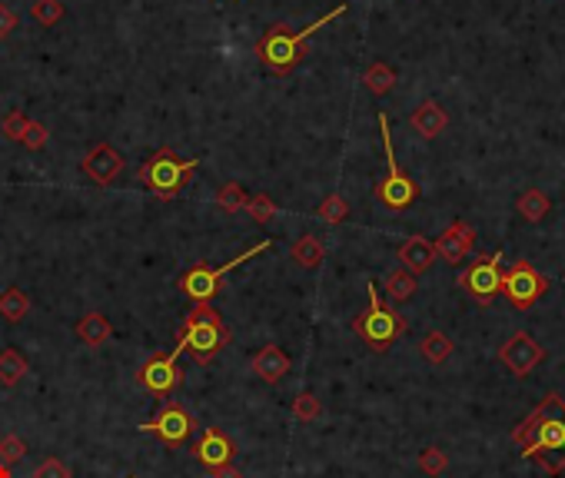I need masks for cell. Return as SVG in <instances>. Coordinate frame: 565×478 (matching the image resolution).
Wrapping results in <instances>:
<instances>
[{"label": "cell", "mask_w": 565, "mask_h": 478, "mask_svg": "<svg viewBox=\"0 0 565 478\" xmlns=\"http://www.w3.org/2000/svg\"><path fill=\"white\" fill-rule=\"evenodd\" d=\"M512 442L529 462H536L546 475L565 472V399L549 392L536 409L512 429Z\"/></svg>", "instance_id": "obj_1"}, {"label": "cell", "mask_w": 565, "mask_h": 478, "mask_svg": "<svg viewBox=\"0 0 565 478\" xmlns=\"http://www.w3.org/2000/svg\"><path fill=\"white\" fill-rule=\"evenodd\" d=\"M342 14H346V4L332 7L330 14H322L320 20H312L310 27L296 30V34L286 30V24H273L263 37L256 40V57H260V63H263L266 70H273V73H290V70L300 67L302 54H306V40L320 27H326V24H332L336 17H342Z\"/></svg>", "instance_id": "obj_2"}, {"label": "cell", "mask_w": 565, "mask_h": 478, "mask_svg": "<svg viewBox=\"0 0 565 478\" xmlns=\"http://www.w3.org/2000/svg\"><path fill=\"white\" fill-rule=\"evenodd\" d=\"M226 346H230V326L223 322V316L210 303H193V309L186 313L183 326H180L176 349L190 352L200 366H210Z\"/></svg>", "instance_id": "obj_3"}, {"label": "cell", "mask_w": 565, "mask_h": 478, "mask_svg": "<svg viewBox=\"0 0 565 478\" xmlns=\"http://www.w3.org/2000/svg\"><path fill=\"white\" fill-rule=\"evenodd\" d=\"M200 166V160H183L176 157L173 150H156L154 157L140 166V183L160 200H176L183 186H190L193 170Z\"/></svg>", "instance_id": "obj_4"}, {"label": "cell", "mask_w": 565, "mask_h": 478, "mask_svg": "<svg viewBox=\"0 0 565 478\" xmlns=\"http://www.w3.org/2000/svg\"><path fill=\"white\" fill-rule=\"evenodd\" d=\"M366 293H370V309L362 316H356L352 329H356V336H360L372 352H386L392 342L406 332V319H402L396 309H390V306L382 303V296L372 279L366 283Z\"/></svg>", "instance_id": "obj_5"}, {"label": "cell", "mask_w": 565, "mask_h": 478, "mask_svg": "<svg viewBox=\"0 0 565 478\" xmlns=\"http://www.w3.org/2000/svg\"><path fill=\"white\" fill-rule=\"evenodd\" d=\"M270 239H260L256 246H250L246 253H240V256H233L230 263H223V266H210V263H193L190 269H186L183 276H180V293H186L193 303H210L216 293H220V286H223V276L230 273V269H236V266H243L246 259H253V256H260V253H266L270 249Z\"/></svg>", "instance_id": "obj_6"}, {"label": "cell", "mask_w": 565, "mask_h": 478, "mask_svg": "<svg viewBox=\"0 0 565 478\" xmlns=\"http://www.w3.org/2000/svg\"><path fill=\"white\" fill-rule=\"evenodd\" d=\"M380 133H382V147H386V180L376 190V200L390 210H406L410 203H416L420 196V186L412 183V176H406L400 170V160L392 153V133H390V117L380 113Z\"/></svg>", "instance_id": "obj_7"}, {"label": "cell", "mask_w": 565, "mask_h": 478, "mask_svg": "<svg viewBox=\"0 0 565 478\" xmlns=\"http://www.w3.org/2000/svg\"><path fill=\"white\" fill-rule=\"evenodd\" d=\"M459 289H466L482 306L492 303L502 293V253L476 256L472 266H466V273L459 276Z\"/></svg>", "instance_id": "obj_8"}, {"label": "cell", "mask_w": 565, "mask_h": 478, "mask_svg": "<svg viewBox=\"0 0 565 478\" xmlns=\"http://www.w3.org/2000/svg\"><path fill=\"white\" fill-rule=\"evenodd\" d=\"M502 293L509 296V303L516 309H532L546 293V276L539 273L532 263H516L512 269L502 273Z\"/></svg>", "instance_id": "obj_9"}, {"label": "cell", "mask_w": 565, "mask_h": 478, "mask_svg": "<svg viewBox=\"0 0 565 478\" xmlns=\"http://www.w3.org/2000/svg\"><path fill=\"white\" fill-rule=\"evenodd\" d=\"M140 429L150 432V435H156L164 445H173L176 449V445H186V442H190V435H193V429H196V419L183 409V405L166 402L164 409L156 412L150 422H144Z\"/></svg>", "instance_id": "obj_10"}, {"label": "cell", "mask_w": 565, "mask_h": 478, "mask_svg": "<svg viewBox=\"0 0 565 478\" xmlns=\"http://www.w3.org/2000/svg\"><path fill=\"white\" fill-rule=\"evenodd\" d=\"M176 356H180V349L173 346V352L146 359L144 366H140V372H137V382L144 385L146 392H154V395L166 399V395H170V392L183 382V376H180V369H176Z\"/></svg>", "instance_id": "obj_11"}, {"label": "cell", "mask_w": 565, "mask_h": 478, "mask_svg": "<svg viewBox=\"0 0 565 478\" xmlns=\"http://www.w3.org/2000/svg\"><path fill=\"white\" fill-rule=\"evenodd\" d=\"M499 359H502V366H506L512 376H519V379H526L529 372L536 369L539 362L546 359V349L539 346L529 332H516L512 339L499 349Z\"/></svg>", "instance_id": "obj_12"}, {"label": "cell", "mask_w": 565, "mask_h": 478, "mask_svg": "<svg viewBox=\"0 0 565 478\" xmlns=\"http://www.w3.org/2000/svg\"><path fill=\"white\" fill-rule=\"evenodd\" d=\"M124 166L127 163H124V157H120V150L110 147V143L90 147V153L84 157V173H87L97 186H110L114 180H120Z\"/></svg>", "instance_id": "obj_13"}, {"label": "cell", "mask_w": 565, "mask_h": 478, "mask_svg": "<svg viewBox=\"0 0 565 478\" xmlns=\"http://www.w3.org/2000/svg\"><path fill=\"white\" fill-rule=\"evenodd\" d=\"M472 246H476V229L469 223H462V219H456V223H449L446 229H442V236L436 239V253L446 259V263L459 266L466 263V256L472 253Z\"/></svg>", "instance_id": "obj_14"}, {"label": "cell", "mask_w": 565, "mask_h": 478, "mask_svg": "<svg viewBox=\"0 0 565 478\" xmlns=\"http://www.w3.org/2000/svg\"><path fill=\"white\" fill-rule=\"evenodd\" d=\"M233 442H230V435L220 429H206L203 435H200V442L193 445V455L196 462L203 465L206 472H216L223 469V465H230L233 462Z\"/></svg>", "instance_id": "obj_15"}, {"label": "cell", "mask_w": 565, "mask_h": 478, "mask_svg": "<svg viewBox=\"0 0 565 478\" xmlns=\"http://www.w3.org/2000/svg\"><path fill=\"white\" fill-rule=\"evenodd\" d=\"M290 356L280 349V346H263V349L256 352L253 359H250V369L266 382V385H276V382L286 379V372H290Z\"/></svg>", "instance_id": "obj_16"}, {"label": "cell", "mask_w": 565, "mask_h": 478, "mask_svg": "<svg viewBox=\"0 0 565 478\" xmlns=\"http://www.w3.org/2000/svg\"><path fill=\"white\" fill-rule=\"evenodd\" d=\"M436 256H439L436 243L426 239V236H410V239L400 246V263H402V269H410L412 276H422L426 269H432Z\"/></svg>", "instance_id": "obj_17"}, {"label": "cell", "mask_w": 565, "mask_h": 478, "mask_svg": "<svg viewBox=\"0 0 565 478\" xmlns=\"http://www.w3.org/2000/svg\"><path fill=\"white\" fill-rule=\"evenodd\" d=\"M449 127V117H446V110L439 107L436 100H422L420 107H416V113H412V130L420 133V137L432 140L439 137L442 130Z\"/></svg>", "instance_id": "obj_18"}, {"label": "cell", "mask_w": 565, "mask_h": 478, "mask_svg": "<svg viewBox=\"0 0 565 478\" xmlns=\"http://www.w3.org/2000/svg\"><path fill=\"white\" fill-rule=\"evenodd\" d=\"M114 336V326H110V319L104 313H87L80 316L77 322V339L87 346V349H100L104 342Z\"/></svg>", "instance_id": "obj_19"}, {"label": "cell", "mask_w": 565, "mask_h": 478, "mask_svg": "<svg viewBox=\"0 0 565 478\" xmlns=\"http://www.w3.org/2000/svg\"><path fill=\"white\" fill-rule=\"evenodd\" d=\"M516 210L526 216L529 223H539V219H546V213L552 210V203H549V196L542 193L539 186H529V190H522V193H519Z\"/></svg>", "instance_id": "obj_20"}, {"label": "cell", "mask_w": 565, "mask_h": 478, "mask_svg": "<svg viewBox=\"0 0 565 478\" xmlns=\"http://www.w3.org/2000/svg\"><path fill=\"white\" fill-rule=\"evenodd\" d=\"M292 263L302 266V269H316V266L326 259V249H322V243L316 239V236H300L296 243H292Z\"/></svg>", "instance_id": "obj_21"}, {"label": "cell", "mask_w": 565, "mask_h": 478, "mask_svg": "<svg viewBox=\"0 0 565 478\" xmlns=\"http://www.w3.org/2000/svg\"><path fill=\"white\" fill-rule=\"evenodd\" d=\"M30 372L27 359L20 356L17 349H4L0 352V385H7V389H14L24 376Z\"/></svg>", "instance_id": "obj_22"}, {"label": "cell", "mask_w": 565, "mask_h": 478, "mask_svg": "<svg viewBox=\"0 0 565 478\" xmlns=\"http://www.w3.org/2000/svg\"><path fill=\"white\" fill-rule=\"evenodd\" d=\"M27 313H30V296L20 286H10L7 293L0 296V316L7 322H20L27 319Z\"/></svg>", "instance_id": "obj_23"}, {"label": "cell", "mask_w": 565, "mask_h": 478, "mask_svg": "<svg viewBox=\"0 0 565 478\" xmlns=\"http://www.w3.org/2000/svg\"><path fill=\"white\" fill-rule=\"evenodd\" d=\"M452 349H456V346H452V339H449L446 332H426L420 342V352L429 362H436V366L439 362H446L449 356H452Z\"/></svg>", "instance_id": "obj_24"}, {"label": "cell", "mask_w": 565, "mask_h": 478, "mask_svg": "<svg viewBox=\"0 0 565 478\" xmlns=\"http://www.w3.org/2000/svg\"><path fill=\"white\" fill-rule=\"evenodd\" d=\"M416 293V276L410 273V269H396V273H390V279H386V296H390L392 303H406L410 296Z\"/></svg>", "instance_id": "obj_25"}, {"label": "cell", "mask_w": 565, "mask_h": 478, "mask_svg": "<svg viewBox=\"0 0 565 478\" xmlns=\"http://www.w3.org/2000/svg\"><path fill=\"white\" fill-rule=\"evenodd\" d=\"M246 203H250V193L240 183H223L216 193V206L226 213H240V210H246Z\"/></svg>", "instance_id": "obj_26"}, {"label": "cell", "mask_w": 565, "mask_h": 478, "mask_svg": "<svg viewBox=\"0 0 565 478\" xmlns=\"http://www.w3.org/2000/svg\"><path fill=\"white\" fill-rule=\"evenodd\" d=\"M362 80H366V87L372 90V93H390L392 87H396V70L386 67V63H372L366 73H362Z\"/></svg>", "instance_id": "obj_27"}, {"label": "cell", "mask_w": 565, "mask_h": 478, "mask_svg": "<svg viewBox=\"0 0 565 478\" xmlns=\"http://www.w3.org/2000/svg\"><path fill=\"white\" fill-rule=\"evenodd\" d=\"M316 216H320L322 223H342V219H346V216H350V203H346V200H342L340 193H330L326 196V200H322L320 203V210H316Z\"/></svg>", "instance_id": "obj_28"}, {"label": "cell", "mask_w": 565, "mask_h": 478, "mask_svg": "<svg viewBox=\"0 0 565 478\" xmlns=\"http://www.w3.org/2000/svg\"><path fill=\"white\" fill-rule=\"evenodd\" d=\"M34 20L37 24H44V27H54V24H60L64 20V14H67V7H64V0H34Z\"/></svg>", "instance_id": "obj_29"}, {"label": "cell", "mask_w": 565, "mask_h": 478, "mask_svg": "<svg viewBox=\"0 0 565 478\" xmlns=\"http://www.w3.org/2000/svg\"><path fill=\"white\" fill-rule=\"evenodd\" d=\"M320 412H322V402L316 399L312 392H300V395L292 399V419L312 422V419H320Z\"/></svg>", "instance_id": "obj_30"}, {"label": "cell", "mask_w": 565, "mask_h": 478, "mask_svg": "<svg viewBox=\"0 0 565 478\" xmlns=\"http://www.w3.org/2000/svg\"><path fill=\"white\" fill-rule=\"evenodd\" d=\"M243 213H250V216H253V219H256V223H263V226H266L276 213H280V210H276V203H273V200H270V196H266V193H253V196H250V203H246Z\"/></svg>", "instance_id": "obj_31"}, {"label": "cell", "mask_w": 565, "mask_h": 478, "mask_svg": "<svg viewBox=\"0 0 565 478\" xmlns=\"http://www.w3.org/2000/svg\"><path fill=\"white\" fill-rule=\"evenodd\" d=\"M420 469L426 472V475L439 478L442 472L449 469V455L442 449H436V445H429V449L420 452Z\"/></svg>", "instance_id": "obj_32"}, {"label": "cell", "mask_w": 565, "mask_h": 478, "mask_svg": "<svg viewBox=\"0 0 565 478\" xmlns=\"http://www.w3.org/2000/svg\"><path fill=\"white\" fill-rule=\"evenodd\" d=\"M27 123H30V117L24 113V110H10L7 117L0 120V133L7 140H24V133H27Z\"/></svg>", "instance_id": "obj_33"}, {"label": "cell", "mask_w": 565, "mask_h": 478, "mask_svg": "<svg viewBox=\"0 0 565 478\" xmlns=\"http://www.w3.org/2000/svg\"><path fill=\"white\" fill-rule=\"evenodd\" d=\"M24 455H27V445H24L20 435H4V439H0V462H4V465H14V462H20Z\"/></svg>", "instance_id": "obj_34"}, {"label": "cell", "mask_w": 565, "mask_h": 478, "mask_svg": "<svg viewBox=\"0 0 565 478\" xmlns=\"http://www.w3.org/2000/svg\"><path fill=\"white\" fill-rule=\"evenodd\" d=\"M34 478H74L70 475V465L64 459H54V455H50V459H44L37 465V469H34Z\"/></svg>", "instance_id": "obj_35"}, {"label": "cell", "mask_w": 565, "mask_h": 478, "mask_svg": "<svg viewBox=\"0 0 565 478\" xmlns=\"http://www.w3.org/2000/svg\"><path fill=\"white\" fill-rule=\"evenodd\" d=\"M47 140H50L47 127H44L40 120H30L27 133H24V140H20V143H24L27 150H44V147H47Z\"/></svg>", "instance_id": "obj_36"}, {"label": "cell", "mask_w": 565, "mask_h": 478, "mask_svg": "<svg viewBox=\"0 0 565 478\" xmlns=\"http://www.w3.org/2000/svg\"><path fill=\"white\" fill-rule=\"evenodd\" d=\"M14 30H17V14H14V7L0 4V40H7Z\"/></svg>", "instance_id": "obj_37"}, {"label": "cell", "mask_w": 565, "mask_h": 478, "mask_svg": "<svg viewBox=\"0 0 565 478\" xmlns=\"http://www.w3.org/2000/svg\"><path fill=\"white\" fill-rule=\"evenodd\" d=\"M210 475L213 478H243V472L236 469L233 462H230V465H223V469H216V472H210Z\"/></svg>", "instance_id": "obj_38"}, {"label": "cell", "mask_w": 565, "mask_h": 478, "mask_svg": "<svg viewBox=\"0 0 565 478\" xmlns=\"http://www.w3.org/2000/svg\"><path fill=\"white\" fill-rule=\"evenodd\" d=\"M0 478H14L10 475V465H4V462H0Z\"/></svg>", "instance_id": "obj_39"}, {"label": "cell", "mask_w": 565, "mask_h": 478, "mask_svg": "<svg viewBox=\"0 0 565 478\" xmlns=\"http://www.w3.org/2000/svg\"><path fill=\"white\" fill-rule=\"evenodd\" d=\"M130 478H140V475H130Z\"/></svg>", "instance_id": "obj_40"}]
</instances>
